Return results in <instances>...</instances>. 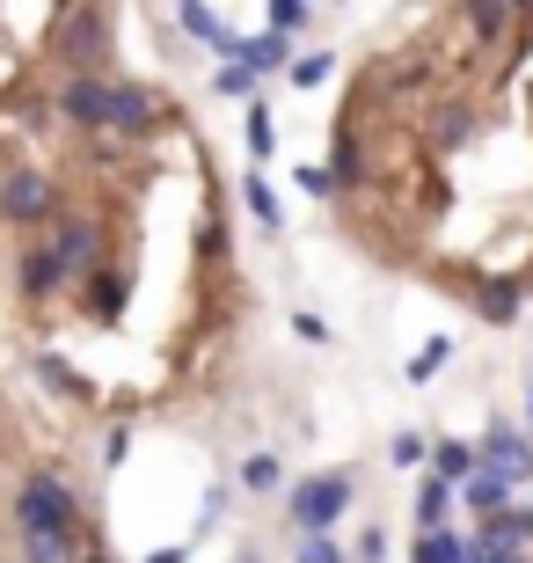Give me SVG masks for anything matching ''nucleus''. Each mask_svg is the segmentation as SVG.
Returning <instances> with one entry per match:
<instances>
[{"mask_svg":"<svg viewBox=\"0 0 533 563\" xmlns=\"http://www.w3.org/2000/svg\"><path fill=\"white\" fill-rule=\"evenodd\" d=\"M15 534L37 542H81V498L59 468H22L15 483Z\"/></svg>","mask_w":533,"mask_h":563,"instance_id":"f257e3e1","label":"nucleus"},{"mask_svg":"<svg viewBox=\"0 0 533 563\" xmlns=\"http://www.w3.org/2000/svg\"><path fill=\"white\" fill-rule=\"evenodd\" d=\"M37 242L52 250V264H59L74 286L110 264V234H103V220H88V212H52V228H44Z\"/></svg>","mask_w":533,"mask_h":563,"instance_id":"f03ea898","label":"nucleus"},{"mask_svg":"<svg viewBox=\"0 0 533 563\" xmlns=\"http://www.w3.org/2000/svg\"><path fill=\"white\" fill-rule=\"evenodd\" d=\"M52 212H59V184L44 168H0V228H52Z\"/></svg>","mask_w":533,"mask_h":563,"instance_id":"7ed1b4c3","label":"nucleus"},{"mask_svg":"<svg viewBox=\"0 0 533 563\" xmlns=\"http://www.w3.org/2000/svg\"><path fill=\"white\" fill-rule=\"evenodd\" d=\"M52 30H59V59L74 74H96L110 59V8H59Z\"/></svg>","mask_w":533,"mask_h":563,"instance_id":"20e7f679","label":"nucleus"},{"mask_svg":"<svg viewBox=\"0 0 533 563\" xmlns=\"http://www.w3.org/2000/svg\"><path fill=\"white\" fill-rule=\"evenodd\" d=\"M52 110H59L74 132H88V140H96V132L110 125V81H103V74H66L59 96H52Z\"/></svg>","mask_w":533,"mask_h":563,"instance_id":"39448f33","label":"nucleus"},{"mask_svg":"<svg viewBox=\"0 0 533 563\" xmlns=\"http://www.w3.org/2000/svg\"><path fill=\"white\" fill-rule=\"evenodd\" d=\"M154 125H168V103H162V96H154V88H132V81H110V125H103L110 140L132 146V140H146Z\"/></svg>","mask_w":533,"mask_h":563,"instance_id":"423d86ee","label":"nucleus"},{"mask_svg":"<svg viewBox=\"0 0 533 563\" xmlns=\"http://www.w3.org/2000/svg\"><path fill=\"white\" fill-rule=\"evenodd\" d=\"M344 512H351V476H308L300 490H292V520H300V534H329Z\"/></svg>","mask_w":533,"mask_h":563,"instance_id":"0eeeda50","label":"nucleus"},{"mask_svg":"<svg viewBox=\"0 0 533 563\" xmlns=\"http://www.w3.org/2000/svg\"><path fill=\"white\" fill-rule=\"evenodd\" d=\"M417 132H424L431 154H453V146H468L475 132H482V110H475L468 96H446V103L424 110V125H417Z\"/></svg>","mask_w":533,"mask_h":563,"instance_id":"6e6552de","label":"nucleus"},{"mask_svg":"<svg viewBox=\"0 0 533 563\" xmlns=\"http://www.w3.org/2000/svg\"><path fill=\"white\" fill-rule=\"evenodd\" d=\"M124 308H132V272H124V264H103V272L81 278V314L88 322H118Z\"/></svg>","mask_w":533,"mask_h":563,"instance_id":"1a4fd4ad","label":"nucleus"},{"mask_svg":"<svg viewBox=\"0 0 533 563\" xmlns=\"http://www.w3.org/2000/svg\"><path fill=\"white\" fill-rule=\"evenodd\" d=\"M15 286H22V300H37V308H44V300H59L74 278L52 264V250H44V242H30V250H22V264H15Z\"/></svg>","mask_w":533,"mask_h":563,"instance_id":"9d476101","label":"nucleus"},{"mask_svg":"<svg viewBox=\"0 0 533 563\" xmlns=\"http://www.w3.org/2000/svg\"><path fill=\"white\" fill-rule=\"evenodd\" d=\"M482 461H497V476H504V483L533 476V446L512 432V424H490V432H482Z\"/></svg>","mask_w":533,"mask_h":563,"instance_id":"9b49d317","label":"nucleus"},{"mask_svg":"<svg viewBox=\"0 0 533 563\" xmlns=\"http://www.w3.org/2000/svg\"><path fill=\"white\" fill-rule=\"evenodd\" d=\"M468 300H475L482 322H512V314H519V286H512V278H475Z\"/></svg>","mask_w":533,"mask_h":563,"instance_id":"f8f14e48","label":"nucleus"},{"mask_svg":"<svg viewBox=\"0 0 533 563\" xmlns=\"http://www.w3.org/2000/svg\"><path fill=\"white\" fill-rule=\"evenodd\" d=\"M526 542H533V512H497V520H482V549H504V556H519Z\"/></svg>","mask_w":533,"mask_h":563,"instance_id":"ddd939ff","label":"nucleus"},{"mask_svg":"<svg viewBox=\"0 0 533 563\" xmlns=\"http://www.w3.org/2000/svg\"><path fill=\"white\" fill-rule=\"evenodd\" d=\"M468 505L482 520H497V512H512V483L497 476V468H482V476H468Z\"/></svg>","mask_w":533,"mask_h":563,"instance_id":"4468645a","label":"nucleus"},{"mask_svg":"<svg viewBox=\"0 0 533 563\" xmlns=\"http://www.w3.org/2000/svg\"><path fill=\"white\" fill-rule=\"evenodd\" d=\"M431 461H438V483H468L475 476V446H460V439H438Z\"/></svg>","mask_w":533,"mask_h":563,"instance_id":"2eb2a0df","label":"nucleus"},{"mask_svg":"<svg viewBox=\"0 0 533 563\" xmlns=\"http://www.w3.org/2000/svg\"><path fill=\"white\" fill-rule=\"evenodd\" d=\"M468 549L475 542H453V534H417L410 563H468Z\"/></svg>","mask_w":533,"mask_h":563,"instance_id":"dca6fc26","label":"nucleus"},{"mask_svg":"<svg viewBox=\"0 0 533 563\" xmlns=\"http://www.w3.org/2000/svg\"><path fill=\"white\" fill-rule=\"evenodd\" d=\"M176 22H184L198 44H212V52H226V44H234V37L220 30V15H212V8H176Z\"/></svg>","mask_w":533,"mask_h":563,"instance_id":"f3484780","label":"nucleus"},{"mask_svg":"<svg viewBox=\"0 0 533 563\" xmlns=\"http://www.w3.org/2000/svg\"><path fill=\"white\" fill-rule=\"evenodd\" d=\"M446 512H453L446 483H424V490H417V520H424V534H446Z\"/></svg>","mask_w":533,"mask_h":563,"instance_id":"a211bd4d","label":"nucleus"},{"mask_svg":"<svg viewBox=\"0 0 533 563\" xmlns=\"http://www.w3.org/2000/svg\"><path fill=\"white\" fill-rule=\"evenodd\" d=\"M37 374H44V380H52V388H66V396H74V402H88V380H81V374H74V366H66V358H52V352H37Z\"/></svg>","mask_w":533,"mask_h":563,"instance_id":"6ab92c4d","label":"nucleus"},{"mask_svg":"<svg viewBox=\"0 0 533 563\" xmlns=\"http://www.w3.org/2000/svg\"><path fill=\"white\" fill-rule=\"evenodd\" d=\"M22 563H81V542H37V534H22Z\"/></svg>","mask_w":533,"mask_h":563,"instance_id":"aec40b11","label":"nucleus"},{"mask_svg":"<svg viewBox=\"0 0 533 563\" xmlns=\"http://www.w3.org/2000/svg\"><path fill=\"white\" fill-rule=\"evenodd\" d=\"M446 358H453V344H446V336H431L424 352L410 358V380H431V374H446Z\"/></svg>","mask_w":533,"mask_h":563,"instance_id":"412c9836","label":"nucleus"},{"mask_svg":"<svg viewBox=\"0 0 533 563\" xmlns=\"http://www.w3.org/2000/svg\"><path fill=\"white\" fill-rule=\"evenodd\" d=\"M242 198H248V212H256L264 228H278V198H270V184H264V176H248V184H242Z\"/></svg>","mask_w":533,"mask_h":563,"instance_id":"4be33fe9","label":"nucleus"},{"mask_svg":"<svg viewBox=\"0 0 533 563\" xmlns=\"http://www.w3.org/2000/svg\"><path fill=\"white\" fill-rule=\"evenodd\" d=\"M292 184L308 190V198H336V176H329V162H308V168H292Z\"/></svg>","mask_w":533,"mask_h":563,"instance_id":"5701e85b","label":"nucleus"},{"mask_svg":"<svg viewBox=\"0 0 533 563\" xmlns=\"http://www.w3.org/2000/svg\"><path fill=\"white\" fill-rule=\"evenodd\" d=\"M329 66H336L329 52H308V59H286V74H292L300 88H314V81H329Z\"/></svg>","mask_w":533,"mask_h":563,"instance_id":"b1692460","label":"nucleus"},{"mask_svg":"<svg viewBox=\"0 0 533 563\" xmlns=\"http://www.w3.org/2000/svg\"><path fill=\"white\" fill-rule=\"evenodd\" d=\"M242 132H248V154L264 162V154H270V110H264V103H248V125H242Z\"/></svg>","mask_w":533,"mask_h":563,"instance_id":"393cba45","label":"nucleus"},{"mask_svg":"<svg viewBox=\"0 0 533 563\" xmlns=\"http://www.w3.org/2000/svg\"><path fill=\"white\" fill-rule=\"evenodd\" d=\"M242 483H248V490H278V461H270V454H248L242 461Z\"/></svg>","mask_w":533,"mask_h":563,"instance_id":"a878e982","label":"nucleus"},{"mask_svg":"<svg viewBox=\"0 0 533 563\" xmlns=\"http://www.w3.org/2000/svg\"><path fill=\"white\" fill-rule=\"evenodd\" d=\"M300 563H351V556L329 542V534H300Z\"/></svg>","mask_w":533,"mask_h":563,"instance_id":"bb28decb","label":"nucleus"},{"mask_svg":"<svg viewBox=\"0 0 533 563\" xmlns=\"http://www.w3.org/2000/svg\"><path fill=\"white\" fill-rule=\"evenodd\" d=\"M300 22H308V8H300V0H278V8H270V37H292Z\"/></svg>","mask_w":533,"mask_h":563,"instance_id":"cd10ccee","label":"nucleus"},{"mask_svg":"<svg viewBox=\"0 0 533 563\" xmlns=\"http://www.w3.org/2000/svg\"><path fill=\"white\" fill-rule=\"evenodd\" d=\"M220 88H226V96H248V88H256V74H242V66H220Z\"/></svg>","mask_w":533,"mask_h":563,"instance_id":"c85d7f7f","label":"nucleus"},{"mask_svg":"<svg viewBox=\"0 0 533 563\" xmlns=\"http://www.w3.org/2000/svg\"><path fill=\"white\" fill-rule=\"evenodd\" d=\"M292 330L308 336V344H329V322H322V314H292Z\"/></svg>","mask_w":533,"mask_h":563,"instance_id":"c756f323","label":"nucleus"},{"mask_svg":"<svg viewBox=\"0 0 533 563\" xmlns=\"http://www.w3.org/2000/svg\"><path fill=\"white\" fill-rule=\"evenodd\" d=\"M395 461H402V468H417V461H424V439L402 432V439H395Z\"/></svg>","mask_w":533,"mask_h":563,"instance_id":"7c9ffc66","label":"nucleus"},{"mask_svg":"<svg viewBox=\"0 0 533 563\" xmlns=\"http://www.w3.org/2000/svg\"><path fill=\"white\" fill-rule=\"evenodd\" d=\"M380 556H388V542H380V527H373L366 542H358V556H351V563H380Z\"/></svg>","mask_w":533,"mask_h":563,"instance_id":"2f4dec72","label":"nucleus"},{"mask_svg":"<svg viewBox=\"0 0 533 563\" xmlns=\"http://www.w3.org/2000/svg\"><path fill=\"white\" fill-rule=\"evenodd\" d=\"M146 563H184V549H162V556H146Z\"/></svg>","mask_w":533,"mask_h":563,"instance_id":"473e14b6","label":"nucleus"},{"mask_svg":"<svg viewBox=\"0 0 533 563\" xmlns=\"http://www.w3.org/2000/svg\"><path fill=\"white\" fill-rule=\"evenodd\" d=\"M81 563H110V556H103V549H88V556H81Z\"/></svg>","mask_w":533,"mask_h":563,"instance_id":"72a5a7b5","label":"nucleus"},{"mask_svg":"<svg viewBox=\"0 0 533 563\" xmlns=\"http://www.w3.org/2000/svg\"><path fill=\"white\" fill-rule=\"evenodd\" d=\"M526 418H533V388H526Z\"/></svg>","mask_w":533,"mask_h":563,"instance_id":"f704fd0d","label":"nucleus"}]
</instances>
